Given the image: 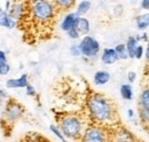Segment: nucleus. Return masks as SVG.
<instances>
[{
  "mask_svg": "<svg viewBox=\"0 0 149 142\" xmlns=\"http://www.w3.org/2000/svg\"><path fill=\"white\" fill-rule=\"evenodd\" d=\"M86 108L90 118L96 124L107 126L115 122L116 118L115 106L109 99H107L106 96L99 93L92 94L87 99Z\"/></svg>",
  "mask_w": 149,
  "mask_h": 142,
  "instance_id": "1",
  "label": "nucleus"
},
{
  "mask_svg": "<svg viewBox=\"0 0 149 142\" xmlns=\"http://www.w3.org/2000/svg\"><path fill=\"white\" fill-rule=\"evenodd\" d=\"M56 10V7L51 0H41L33 3H29L28 15H30V17L35 22L45 24L54 18Z\"/></svg>",
  "mask_w": 149,
  "mask_h": 142,
  "instance_id": "2",
  "label": "nucleus"
},
{
  "mask_svg": "<svg viewBox=\"0 0 149 142\" xmlns=\"http://www.w3.org/2000/svg\"><path fill=\"white\" fill-rule=\"evenodd\" d=\"M60 129L67 140H78L84 132V123L80 117L68 115L60 119Z\"/></svg>",
  "mask_w": 149,
  "mask_h": 142,
  "instance_id": "3",
  "label": "nucleus"
},
{
  "mask_svg": "<svg viewBox=\"0 0 149 142\" xmlns=\"http://www.w3.org/2000/svg\"><path fill=\"white\" fill-rule=\"evenodd\" d=\"M79 47L81 51V56H85L86 58H95L101 49L100 42L90 35L83 37V39L79 42Z\"/></svg>",
  "mask_w": 149,
  "mask_h": 142,
  "instance_id": "4",
  "label": "nucleus"
},
{
  "mask_svg": "<svg viewBox=\"0 0 149 142\" xmlns=\"http://www.w3.org/2000/svg\"><path fill=\"white\" fill-rule=\"evenodd\" d=\"M80 139L85 142H102L107 139V131L104 126L101 125H91L86 127L80 136Z\"/></svg>",
  "mask_w": 149,
  "mask_h": 142,
  "instance_id": "5",
  "label": "nucleus"
},
{
  "mask_svg": "<svg viewBox=\"0 0 149 142\" xmlns=\"http://www.w3.org/2000/svg\"><path fill=\"white\" fill-rule=\"evenodd\" d=\"M24 115V108L15 100H7L3 110V117L8 123H16Z\"/></svg>",
  "mask_w": 149,
  "mask_h": 142,
  "instance_id": "6",
  "label": "nucleus"
},
{
  "mask_svg": "<svg viewBox=\"0 0 149 142\" xmlns=\"http://www.w3.org/2000/svg\"><path fill=\"white\" fill-rule=\"evenodd\" d=\"M29 2L26 0H15L12 1V7L8 12L10 17L14 18L16 22L21 21L29 13Z\"/></svg>",
  "mask_w": 149,
  "mask_h": 142,
  "instance_id": "7",
  "label": "nucleus"
},
{
  "mask_svg": "<svg viewBox=\"0 0 149 142\" xmlns=\"http://www.w3.org/2000/svg\"><path fill=\"white\" fill-rule=\"evenodd\" d=\"M29 84V76L22 73L17 78H9L6 80V88L8 89H23Z\"/></svg>",
  "mask_w": 149,
  "mask_h": 142,
  "instance_id": "8",
  "label": "nucleus"
},
{
  "mask_svg": "<svg viewBox=\"0 0 149 142\" xmlns=\"http://www.w3.org/2000/svg\"><path fill=\"white\" fill-rule=\"evenodd\" d=\"M16 25H17V22L14 18L10 17L8 12H6L0 7V26L6 28L8 30H13L14 28H16Z\"/></svg>",
  "mask_w": 149,
  "mask_h": 142,
  "instance_id": "9",
  "label": "nucleus"
},
{
  "mask_svg": "<svg viewBox=\"0 0 149 142\" xmlns=\"http://www.w3.org/2000/svg\"><path fill=\"white\" fill-rule=\"evenodd\" d=\"M74 26L78 30V32L80 33V36L90 35V32H91V23L84 16H77Z\"/></svg>",
  "mask_w": 149,
  "mask_h": 142,
  "instance_id": "10",
  "label": "nucleus"
},
{
  "mask_svg": "<svg viewBox=\"0 0 149 142\" xmlns=\"http://www.w3.org/2000/svg\"><path fill=\"white\" fill-rule=\"evenodd\" d=\"M101 61L106 65H111L118 61V56L115 48H104L101 54Z\"/></svg>",
  "mask_w": 149,
  "mask_h": 142,
  "instance_id": "11",
  "label": "nucleus"
},
{
  "mask_svg": "<svg viewBox=\"0 0 149 142\" xmlns=\"http://www.w3.org/2000/svg\"><path fill=\"white\" fill-rule=\"evenodd\" d=\"M76 19H77V15L74 12H70V13H67L65 16L63 17L61 24H60V28L62 31L67 32L69 31L71 28H74V24H76Z\"/></svg>",
  "mask_w": 149,
  "mask_h": 142,
  "instance_id": "12",
  "label": "nucleus"
},
{
  "mask_svg": "<svg viewBox=\"0 0 149 142\" xmlns=\"http://www.w3.org/2000/svg\"><path fill=\"white\" fill-rule=\"evenodd\" d=\"M111 79V76L108 71L106 70H99L94 73L93 81L96 86H103L106 84H108Z\"/></svg>",
  "mask_w": 149,
  "mask_h": 142,
  "instance_id": "13",
  "label": "nucleus"
},
{
  "mask_svg": "<svg viewBox=\"0 0 149 142\" xmlns=\"http://www.w3.org/2000/svg\"><path fill=\"white\" fill-rule=\"evenodd\" d=\"M91 8H92V2L91 1H88V0H81L77 5L74 13H76L77 16H84V15H86L91 10Z\"/></svg>",
  "mask_w": 149,
  "mask_h": 142,
  "instance_id": "14",
  "label": "nucleus"
},
{
  "mask_svg": "<svg viewBox=\"0 0 149 142\" xmlns=\"http://www.w3.org/2000/svg\"><path fill=\"white\" fill-rule=\"evenodd\" d=\"M77 0H52L57 10H69L76 5Z\"/></svg>",
  "mask_w": 149,
  "mask_h": 142,
  "instance_id": "15",
  "label": "nucleus"
},
{
  "mask_svg": "<svg viewBox=\"0 0 149 142\" xmlns=\"http://www.w3.org/2000/svg\"><path fill=\"white\" fill-rule=\"evenodd\" d=\"M135 25H136V29L140 30V31L146 30L149 26V13L136 16V18H135Z\"/></svg>",
  "mask_w": 149,
  "mask_h": 142,
  "instance_id": "16",
  "label": "nucleus"
},
{
  "mask_svg": "<svg viewBox=\"0 0 149 142\" xmlns=\"http://www.w3.org/2000/svg\"><path fill=\"white\" fill-rule=\"evenodd\" d=\"M125 46H126V49H127L129 58H134V52H135V48L138 46V39H136V37H133V36L129 37L127 40H126V42H125Z\"/></svg>",
  "mask_w": 149,
  "mask_h": 142,
  "instance_id": "17",
  "label": "nucleus"
},
{
  "mask_svg": "<svg viewBox=\"0 0 149 142\" xmlns=\"http://www.w3.org/2000/svg\"><path fill=\"white\" fill-rule=\"evenodd\" d=\"M119 92H120V96L124 100L131 101L133 99V89H132V86L130 84H123L119 88Z\"/></svg>",
  "mask_w": 149,
  "mask_h": 142,
  "instance_id": "18",
  "label": "nucleus"
},
{
  "mask_svg": "<svg viewBox=\"0 0 149 142\" xmlns=\"http://www.w3.org/2000/svg\"><path fill=\"white\" fill-rule=\"evenodd\" d=\"M133 139L134 138L132 136L131 132H129L125 128H120L116 133V138H115V140H117V141H130V140H133Z\"/></svg>",
  "mask_w": 149,
  "mask_h": 142,
  "instance_id": "19",
  "label": "nucleus"
},
{
  "mask_svg": "<svg viewBox=\"0 0 149 142\" xmlns=\"http://www.w3.org/2000/svg\"><path fill=\"white\" fill-rule=\"evenodd\" d=\"M115 51H116V54L118 56V60H127L129 58V54H127L125 44H118L115 47Z\"/></svg>",
  "mask_w": 149,
  "mask_h": 142,
  "instance_id": "20",
  "label": "nucleus"
},
{
  "mask_svg": "<svg viewBox=\"0 0 149 142\" xmlns=\"http://www.w3.org/2000/svg\"><path fill=\"white\" fill-rule=\"evenodd\" d=\"M139 103H140V108L149 110V88H146L142 90V93L140 95Z\"/></svg>",
  "mask_w": 149,
  "mask_h": 142,
  "instance_id": "21",
  "label": "nucleus"
},
{
  "mask_svg": "<svg viewBox=\"0 0 149 142\" xmlns=\"http://www.w3.org/2000/svg\"><path fill=\"white\" fill-rule=\"evenodd\" d=\"M49 131H51V133H52V134H54V135H55L58 140H61V141H65V140H67V139H65V136L63 135V133L61 132V129H60V127H58V126H56V125H54V124L49 125Z\"/></svg>",
  "mask_w": 149,
  "mask_h": 142,
  "instance_id": "22",
  "label": "nucleus"
},
{
  "mask_svg": "<svg viewBox=\"0 0 149 142\" xmlns=\"http://www.w3.org/2000/svg\"><path fill=\"white\" fill-rule=\"evenodd\" d=\"M10 72V65L9 63L6 62H1L0 61V76H7Z\"/></svg>",
  "mask_w": 149,
  "mask_h": 142,
  "instance_id": "23",
  "label": "nucleus"
},
{
  "mask_svg": "<svg viewBox=\"0 0 149 142\" xmlns=\"http://www.w3.org/2000/svg\"><path fill=\"white\" fill-rule=\"evenodd\" d=\"M69 52L70 54L74 56V57H79L81 56V51H80V47H79V44H72L69 48Z\"/></svg>",
  "mask_w": 149,
  "mask_h": 142,
  "instance_id": "24",
  "label": "nucleus"
},
{
  "mask_svg": "<svg viewBox=\"0 0 149 142\" xmlns=\"http://www.w3.org/2000/svg\"><path fill=\"white\" fill-rule=\"evenodd\" d=\"M139 116H140V118H141V120H142L143 123L148 124L149 123V110H146V109H143V108H140V109H139Z\"/></svg>",
  "mask_w": 149,
  "mask_h": 142,
  "instance_id": "25",
  "label": "nucleus"
},
{
  "mask_svg": "<svg viewBox=\"0 0 149 142\" xmlns=\"http://www.w3.org/2000/svg\"><path fill=\"white\" fill-rule=\"evenodd\" d=\"M67 35H68V37H69L70 39H72V40H77V39H79V37H80V33L78 32V30L76 29V26L71 28L69 31H67Z\"/></svg>",
  "mask_w": 149,
  "mask_h": 142,
  "instance_id": "26",
  "label": "nucleus"
},
{
  "mask_svg": "<svg viewBox=\"0 0 149 142\" xmlns=\"http://www.w3.org/2000/svg\"><path fill=\"white\" fill-rule=\"evenodd\" d=\"M24 89H25V94H26L28 96H30V97L36 96V88H35V86H33V85L28 84Z\"/></svg>",
  "mask_w": 149,
  "mask_h": 142,
  "instance_id": "27",
  "label": "nucleus"
},
{
  "mask_svg": "<svg viewBox=\"0 0 149 142\" xmlns=\"http://www.w3.org/2000/svg\"><path fill=\"white\" fill-rule=\"evenodd\" d=\"M143 53H145L143 52V46L142 45H138L136 48H135V52H134V58H136V60L142 58Z\"/></svg>",
  "mask_w": 149,
  "mask_h": 142,
  "instance_id": "28",
  "label": "nucleus"
},
{
  "mask_svg": "<svg viewBox=\"0 0 149 142\" xmlns=\"http://www.w3.org/2000/svg\"><path fill=\"white\" fill-rule=\"evenodd\" d=\"M7 99H8V93L6 92V89H3L0 87V102L6 101Z\"/></svg>",
  "mask_w": 149,
  "mask_h": 142,
  "instance_id": "29",
  "label": "nucleus"
},
{
  "mask_svg": "<svg viewBox=\"0 0 149 142\" xmlns=\"http://www.w3.org/2000/svg\"><path fill=\"white\" fill-rule=\"evenodd\" d=\"M123 13V6L122 5H117L115 8H113V14L117 15V16H120Z\"/></svg>",
  "mask_w": 149,
  "mask_h": 142,
  "instance_id": "30",
  "label": "nucleus"
},
{
  "mask_svg": "<svg viewBox=\"0 0 149 142\" xmlns=\"http://www.w3.org/2000/svg\"><path fill=\"white\" fill-rule=\"evenodd\" d=\"M127 79H129L130 83H133V81L136 79V73H135L134 71H130V72L127 73Z\"/></svg>",
  "mask_w": 149,
  "mask_h": 142,
  "instance_id": "31",
  "label": "nucleus"
},
{
  "mask_svg": "<svg viewBox=\"0 0 149 142\" xmlns=\"http://www.w3.org/2000/svg\"><path fill=\"white\" fill-rule=\"evenodd\" d=\"M141 8L145 10L149 9V0H141Z\"/></svg>",
  "mask_w": 149,
  "mask_h": 142,
  "instance_id": "32",
  "label": "nucleus"
},
{
  "mask_svg": "<svg viewBox=\"0 0 149 142\" xmlns=\"http://www.w3.org/2000/svg\"><path fill=\"white\" fill-rule=\"evenodd\" d=\"M0 61L1 62H6L7 61V54L2 49H0Z\"/></svg>",
  "mask_w": 149,
  "mask_h": 142,
  "instance_id": "33",
  "label": "nucleus"
},
{
  "mask_svg": "<svg viewBox=\"0 0 149 142\" xmlns=\"http://www.w3.org/2000/svg\"><path fill=\"white\" fill-rule=\"evenodd\" d=\"M10 7H12V0H6L5 1V10L6 12H9Z\"/></svg>",
  "mask_w": 149,
  "mask_h": 142,
  "instance_id": "34",
  "label": "nucleus"
},
{
  "mask_svg": "<svg viewBox=\"0 0 149 142\" xmlns=\"http://www.w3.org/2000/svg\"><path fill=\"white\" fill-rule=\"evenodd\" d=\"M139 40H142L143 42H147L148 41V35L145 32V33H142V36H139Z\"/></svg>",
  "mask_w": 149,
  "mask_h": 142,
  "instance_id": "35",
  "label": "nucleus"
},
{
  "mask_svg": "<svg viewBox=\"0 0 149 142\" xmlns=\"http://www.w3.org/2000/svg\"><path fill=\"white\" fill-rule=\"evenodd\" d=\"M127 116H129L130 118H133V117H134V110H133V109H129V110H127Z\"/></svg>",
  "mask_w": 149,
  "mask_h": 142,
  "instance_id": "36",
  "label": "nucleus"
},
{
  "mask_svg": "<svg viewBox=\"0 0 149 142\" xmlns=\"http://www.w3.org/2000/svg\"><path fill=\"white\" fill-rule=\"evenodd\" d=\"M146 60H147V62H149V41L148 45H147V48H146Z\"/></svg>",
  "mask_w": 149,
  "mask_h": 142,
  "instance_id": "37",
  "label": "nucleus"
},
{
  "mask_svg": "<svg viewBox=\"0 0 149 142\" xmlns=\"http://www.w3.org/2000/svg\"><path fill=\"white\" fill-rule=\"evenodd\" d=\"M29 3H33V2H37V1H41V0H26Z\"/></svg>",
  "mask_w": 149,
  "mask_h": 142,
  "instance_id": "38",
  "label": "nucleus"
}]
</instances>
